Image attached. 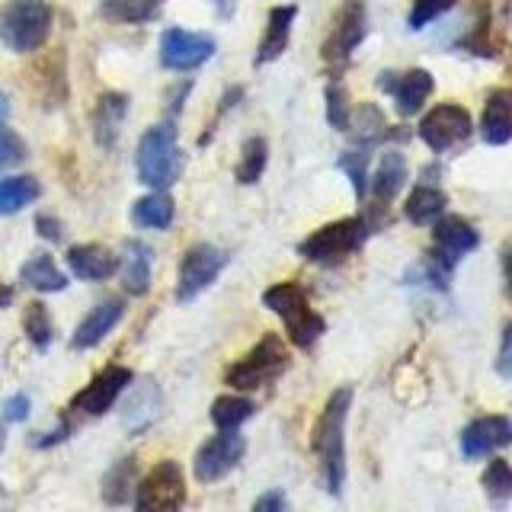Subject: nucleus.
I'll list each match as a JSON object with an SVG mask.
<instances>
[{"label":"nucleus","mask_w":512,"mask_h":512,"mask_svg":"<svg viewBox=\"0 0 512 512\" xmlns=\"http://www.w3.org/2000/svg\"><path fill=\"white\" fill-rule=\"evenodd\" d=\"M445 192L442 189H432V186H416L410 192V199L404 205V215L413 221V224H432L436 218H442L445 212Z\"/></svg>","instance_id":"obj_26"},{"label":"nucleus","mask_w":512,"mask_h":512,"mask_svg":"<svg viewBox=\"0 0 512 512\" xmlns=\"http://www.w3.org/2000/svg\"><path fill=\"white\" fill-rule=\"evenodd\" d=\"M215 39L205 36V32H192V29H167L160 36V64L170 71H192L202 68V64L215 55Z\"/></svg>","instance_id":"obj_10"},{"label":"nucleus","mask_w":512,"mask_h":512,"mask_svg":"<svg viewBox=\"0 0 512 512\" xmlns=\"http://www.w3.org/2000/svg\"><path fill=\"white\" fill-rule=\"evenodd\" d=\"M122 314H125V304L119 301V298H106V301H100L96 308L80 320L77 324V330H74V336H71V346L74 349H93V346H100L106 336L116 330V324L122 320Z\"/></svg>","instance_id":"obj_16"},{"label":"nucleus","mask_w":512,"mask_h":512,"mask_svg":"<svg viewBox=\"0 0 512 512\" xmlns=\"http://www.w3.org/2000/svg\"><path fill=\"white\" fill-rule=\"evenodd\" d=\"M13 298V292H10V288H4V292H0V304H7Z\"/></svg>","instance_id":"obj_44"},{"label":"nucleus","mask_w":512,"mask_h":512,"mask_svg":"<svg viewBox=\"0 0 512 512\" xmlns=\"http://www.w3.org/2000/svg\"><path fill=\"white\" fill-rule=\"evenodd\" d=\"M0 413H4L7 423H23L29 416V397L26 394H13L4 407H0Z\"/></svg>","instance_id":"obj_38"},{"label":"nucleus","mask_w":512,"mask_h":512,"mask_svg":"<svg viewBox=\"0 0 512 512\" xmlns=\"http://www.w3.org/2000/svg\"><path fill=\"white\" fill-rule=\"evenodd\" d=\"M368 151H372V144H356V148H349V151H343L340 154V170H346L349 173V180H352V189H356V196L362 199L365 196V189H368V173H365V167H368Z\"/></svg>","instance_id":"obj_34"},{"label":"nucleus","mask_w":512,"mask_h":512,"mask_svg":"<svg viewBox=\"0 0 512 512\" xmlns=\"http://www.w3.org/2000/svg\"><path fill=\"white\" fill-rule=\"evenodd\" d=\"M68 266L80 282H103L119 269V256L103 244H77L68 250Z\"/></svg>","instance_id":"obj_17"},{"label":"nucleus","mask_w":512,"mask_h":512,"mask_svg":"<svg viewBox=\"0 0 512 512\" xmlns=\"http://www.w3.org/2000/svg\"><path fill=\"white\" fill-rule=\"evenodd\" d=\"M157 416H160V391L154 388V384H148V388H141L132 400H128L125 426L132 432H141V429H148L151 423H157Z\"/></svg>","instance_id":"obj_27"},{"label":"nucleus","mask_w":512,"mask_h":512,"mask_svg":"<svg viewBox=\"0 0 512 512\" xmlns=\"http://www.w3.org/2000/svg\"><path fill=\"white\" fill-rule=\"evenodd\" d=\"M378 87L394 96L400 116H416V112L423 109V103L429 100L436 80H432V74L423 71V68H413V71H404V74L381 71L378 74Z\"/></svg>","instance_id":"obj_13"},{"label":"nucleus","mask_w":512,"mask_h":512,"mask_svg":"<svg viewBox=\"0 0 512 512\" xmlns=\"http://www.w3.org/2000/svg\"><path fill=\"white\" fill-rule=\"evenodd\" d=\"M7 112H10V106H7V96H4V93H0V119H4V116H7Z\"/></svg>","instance_id":"obj_43"},{"label":"nucleus","mask_w":512,"mask_h":512,"mask_svg":"<svg viewBox=\"0 0 512 512\" xmlns=\"http://www.w3.org/2000/svg\"><path fill=\"white\" fill-rule=\"evenodd\" d=\"M36 228L45 240H52V244H58V240L64 237V228H61V221L52 218V215H39L36 218Z\"/></svg>","instance_id":"obj_40"},{"label":"nucleus","mask_w":512,"mask_h":512,"mask_svg":"<svg viewBox=\"0 0 512 512\" xmlns=\"http://www.w3.org/2000/svg\"><path fill=\"white\" fill-rule=\"evenodd\" d=\"M471 128L474 125H471V112L468 109H461L455 103H442L420 122V138L426 141L429 151L445 154V151H452L455 144L468 141Z\"/></svg>","instance_id":"obj_11"},{"label":"nucleus","mask_w":512,"mask_h":512,"mask_svg":"<svg viewBox=\"0 0 512 512\" xmlns=\"http://www.w3.org/2000/svg\"><path fill=\"white\" fill-rule=\"evenodd\" d=\"M352 407V391L340 388L333 391L324 413L314 426L311 436V448L314 455L320 458V484L330 496H343V484H346V416Z\"/></svg>","instance_id":"obj_1"},{"label":"nucleus","mask_w":512,"mask_h":512,"mask_svg":"<svg viewBox=\"0 0 512 512\" xmlns=\"http://www.w3.org/2000/svg\"><path fill=\"white\" fill-rule=\"evenodd\" d=\"M285 368H288V352H285L279 336L269 333L247 352L244 359L228 368L224 381L237 391H260V388H266V384L276 381Z\"/></svg>","instance_id":"obj_6"},{"label":"nucleus","mask_w":512,"mask_h":512,"mask_svg":"<svg viewBox=\"0 0 512 512\" xmlns=\"http://www.w3.org/2000/svg\"><path fill=\"white\" fill-rule=\"evenodd\" d=\"M484 490H487V496H493L496 503H506L509 496H512V471H509V461L506 458H493L487 464Z\"/></svg>","instance_id":"obj_35"},{"label":"nucleus","mask_w":512,"mask_h":512,"mask_svg":"<svg viewBox=\"0 0 512 512\" xmlns=\"http://www.w3.org/2000/svg\"><path fill=\"white\" fill-rule=\"evenodd\" d=\"M7 448V420H4V413H0V452Z\"/></svg>","instance_id":"obj_42"},{"label":"nucleus","mask_w":512,"mask_h":512,"mask_svg":"<svg viewBox=\"0 0 512 512\" xmlns=\"http://www.w3.org/2000/svg\"><path fill=\"white\" fill-rule=\"evenodd\" d=\"M151 266H154V250L148 244H141V240H128L122 247V260H119V269H122V288L128 295H148L151 288Z\"/></svg>","instance_id":"obj_18"},{"label":"nucleus","mask_w":512,"mask_h":512,"mask_svg":"<svg viewBox=\"0 0 512 512\" xmlns=\"http://www.w3.org/2000/svg\"><path fill=\"white\" fill-rule=\"evenodd\" d=\"M160 10L157 0H103L100 13L112 23H148Z\"/></svg>","instance_id":"obj_29"},{"label":"nucleus","mask_w":512,"mask_h":512,"mask_svg":"<svg viewBox=\"0 0 512 512\" xmlns=\"http://www.w3.org/2000/svg\"><path fill=\"white\" fill-rule=\"evenodd\" d=\"M186 503V480L183 468L173 458L154 464V471L138 484L135 509L141 512H173Z\"/></svg>","instance_id":"obj_8"},{"label":"nucleus","mask_w":512,"mask_h":512,"mask_svg":"<svg viewBox=\"0 0 512 512\" xmlns=\"http://www.w3.org/2000/svg\"><path fill=\"white\" fill-rule=\"evenodd\" d=\"M247 452V442L237 429H221V436L208 439L192 461V474H196L199 484H215V480L228 477L240 458Z\"/></svg>","instance_id":"obj_9"},{"label":"nucleus","mask_w":512,"mask_h":512,"mask_svg":"<svg viewBox=\"0 0 512 512\" xmlns=\"http://www.w3.org/2000/svg\"><path fill=\"white\" fill-rule=\"evenodd\" d=\"M26 160V141L13 128L0 125V170H10Z\"/></svg>","instance_id":"obj_36"},{"label":"nucleus","mask_w":512,"mask_h":512,"mask_svg":"<svg viewBox=\"0 0 512 512\" xmlns=\"http://www.w3.org/2000/svg\"><path fill=\"white\" fill-rule=\"evenodd\" d=\"M368 231H372V224H368L365 218H343V221L324 224L320 231H314L311 237L301 240L298 256L308 263H317V266L343 263L346 256H352L365 244Z\"/></svg>","instance_id":"obj_5"},{"label":"nucleus","mask_w":512,"mask_h":512,"mask_svg":"<svg viewBox=\"0 0 512 512\" xmlns=\"http://www.w3.org/2000/svg\"><path fill=\"white\" fill-rule=\"evenodd\" d=\"M362 39H365V7H362V0H346L340 13H336L333 32L324 45V58L333 64H346Z\"/></svg>","instance_id":"obj_14"},{"label":"nucleus","mask_w":512,"mask_h":512,"mask_svg":"<svg viewBox=\"0 0 512 512\" xmlns=\"http://www.w3.org/2000/svg\"><path fill=\"white\" fill-rule=\"evenodd\" d=\"M20 279L36 288V292H64L68 288V276L55 266V260L48 253H32L29 260L20 266Z\"/></svg>","instance_id":"obj_23"},{"label":"nucleus","mask_w":512,"mask_h":512,"mask_svg":"<svg viewBox=\"0 0 512 512\" xmlns=\"http://www.w3.org/2000/svg\"><path fill=\"white\" fill-rule=\"evenodd\" d=\"M228 263H231L228 250H221L215 244H192L180 260V272H176V301L180 304L196 301L228 269Z\"/></svg>","instance_id":"obj_7"},{"label":"nucleus","mask_w":512,"mask_h":512,"mask_svg":"<svg viewBox=\"0 0 512 512\" xmlns=\"http://www.w3.org/2000/svg\"><path fill=\"white\" fill-rule=\"evenodd\" d=\"M285 506H288V500H285L282 490H269V493H263L260 500L253 503L256 512H282Z\"/></svg>","instance_id":"obj_39"},{"label":"nucleus","mask_w":512,"mask_h":512,"mask_svg":"<svg viewBox=\"0 0 512 512\" xmlns=\"http://www.w3.org/2000/svg\"><path fill=\"white\" fill-rule=\"evenodd\" d=\"M173 199L167 196L164 189H151L148 196H141L132 205V218L138 228H151V231H164L173 224Z\"/></svg>","instance_id":"obj_24"},{"label":"nucleus","mask_w":512,"mask_h":512,"mask_svg":"<svg viewBox=\"0 0 512 512\" xmlns=\"http://www.w3.org/2000/svg\"><path fill=\"white\" fill-rule=\"evenodd\" d=\"M327 122L336 132H352V106H349V93L340 80H330L327 84Z\"/></svg>","instance_id":"obj_33"},{"label":"nucleus","mask_w":512,"mask_h":512,"mask_svg":"<svg viewBox=\"0 0 512 512\" xmlns=\"http://www.w3.org/2000/svg\"><path fill=\"white\" fill-rule=\"evenodd\" d=\"M253 410H256L253 400H247V397H234V394L218 397L215 404H212V423L218 429H237L240 423L250 420Z\"/></svg>","instance_id":"obj_30"},{"label":"nucleus","mask_w":512,"mask_h":512,"mask_svg":"<svg viewBox=\"0 0 512 512\" xmlns=\"http://www.w3.org/2000/svg\"><path fill=\"white\" fill-rule=\"evenodd\" d=\"M509 346H512V327L503 330L500 359H496V372H500V378H509V375H512V368H509Z\"/></svg>","instance_id":"obj_41"},{"label":"nucleus","mask_w":512,"mask_h":512,"mask_svg":"<svg viewBox=\"0 0 512 512\" xmlns=\"http://www.w3.org/2000/svg\"><path fill=\"white\" fill-rule=\"evenodd\" d=\"M298 10L292 4L285 7H276L269 13V23H266V36L260 42V48H256V64H269L282 58V52L288 48V39H292V23H295Z\"/></svg>","instance_id":"obj_21"},{"label":"nucleus","mask_w":512,"mask_h":512,"mask_svg":"<svg viewBox=\"0 0 512 512\" xmlns=\"http://www.w3.org/2000/svg\"><path fill=\"white\" fill-rule=\"evenodd\" d=\"M407 183V157L400 151H384L378 160V170L372 173V192L378 202H391Z\"/></svg>","instance_id":"obj_22"},{"label":"nucleus","mask_w":512,"mask_h":512,"mask_svg":"<svg viewBox=\"0 0 512 512\" xmlns=\"http://www.w3.org/2000/svg\"><path fill=\"white\" fill-rule=\"evenodd\" d=\"M128 116V96L125 93H103L93 109V138L100 148H112L119 141V132Z\"/></svg>","instance_id":"obj_19"},{"label":"nucleus","mask_w":512,"mask_h":512,"mask_svg":"<svg viewBox=\"0 0 512 512\" xmlns=\"http://www.w3.org/2000/svg\"><path fill=\"white\" fill-rule=\"evenodd\" d=\"M480 135L493 148H503L512 138V96L509 90H493L484 103V119H480Z\"/></svg>","instance_id":"obj_20"},{"label":"nucleus","mask_w":512,"mask_h":512,"mask_svg":"<svg viewBox=\"0 0 512 512\" xmlns=\"http://www.w3.org/2000/svg\"><path fill=\"white\" fill-rule=\"evenodd\" d=\"M135 167H138V180L148 189H167L180 180L183 154H180V141H176V125L170 119L151 125L141 135Z\"/></svg>","instance_id":"obj_2"},{"label":"nucleus","mask_w":512,"mask_h":512,"mask_svg":"<svg viewBox=\"0 0 512 512\" xmlns=\"http://www.w3.org/2000/svg\"><path fill=\"white\" fill-rule=\"evenodd\" d=\"M23 327H26L29 343L36 346V349H48V346H52L55 327H52V317H48V308H45L42 301H29L26 304Z\"/></svg>","instance_id":"obj_32"},{"label":"nucleus","mask_w":512,"mask_h":512,"mask_svg":"<svg viewBox=\"0 0 512 512\" xmlns=\"http://www.w3.org/2000/svg\"><path fill=\"white\" fill-rule=\"evenodd\" d=\"M266 160H269V144H266V138H247L244 148H240V164L234 170L237 183L240 186H253L263 176Z\"/></svg>","instance_id":"obj_28"},{"label":"nucleus","mask_w":512,"mask_h":512,"mask_svg":"<svg viewBox=\"0 0 512 512\" xmlns=\"http://www.w3.org/2000/svg\"><path fill=\"white\" fill-rule=\"evenodd\" d=\"M455 0H416V7L410 13V29H423L429 26L436 16H442L445 10H452Z\"/></svg>","instance_id":"obj_37"},{"label":"nucleus","mask_w":512,"mask_h":512,"mask_svg":"<svg viewBox=\"0 0 512 512\" xmlns=\"http://www.w3.org/2000/svg\"><path fill=\"white\" fill-rule=\"evenodd\" d=\"M132 368H122V365H109L96 375L84 391H80L71 400V410L74 413H87V416H103L116 407V400L122 397V391L132 384Z\"/></svg>","instance_id":"obj_12"},{"label":"nucleus","mask_w":512,"mask_h":512,"mask_svg":"<svg viewBox=\"0 0 512 512\" xmlns=\"http://www.w3.org/2000/svg\"><path fill=\"white\" fill-rule=\"evenodd\" d=\"M263 304L272 314H279L285 320L288 340H292L298 349H311L320 340V336H324V330H327L324 317H320L311 308L308 295H304V288L295 285V282H279V285L266 288Z\"/></svg>","instance_id":"obj_4"},{"label":"nucleus","mask_w":512,"mask_h":512,"mask_svg":"<svg viewBox=\"0 0 512 512\" xmlns=\"http://www.w3.org/2000/svg\"><path fill=\"white\" fill-rule=\"evenodd\" d=\"M52 23L55 13L48 0H7L0 7V42L16 55H29L48 42Z\"/></svg>","instance_id":"obj_3"},{"label":"nucleus","mask_w":512,"mask_h":512,"mask_svg":"<svg viewBox=\"0 0 512 512\" xmlns=\"http://www.w3.org/2000/svg\"><path fill=\"white\" fill-rule=\"evenodd\" d=\"M132 487H135V458H122L103 480V500L112 506L128 503Z\"/></svg>","instance_id":"obj_31"},{"label":"nucleus","mask_w":512,"mask_h":512,"mask_svg":"<svg viewBox=\"0 0 512 512\" xmlns=\"http://www.w3.org/2000/svg\"><path fill=\"white\" fill-rule=\"evenodd\" d=\"M42 196L36 176H7L0 180V215H16Z\"/></svg>","instance_id":"obj_25"},{"label":"nucleus","mask_w":512,"mask_h":512,"mask_svg":"<svg viewBox=\"0 0 512 512\" xmlns=\"http://www.w3.org/2000/svg\"><path fill=\"white\" fill-rule=\"evenodd\" d=\"M509 442H512V423L506 416H480V420L468 423L461 432V452L471 461L500 452Z\"/></svg>","instance_id":"obj_15"}]
</instances>
